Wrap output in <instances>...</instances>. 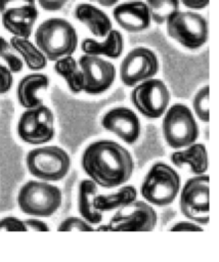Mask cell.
<instances>
[{
  "label": "cell",
  "mask_w": 219,
  "mask_h": 262,
  "mask_svg": "<svg viewBox=\"0 0 219 262\" xmlns=\"http://www.w3.org/2000/svg\"><path fill=\"white\" fill-rule=\"evenodd\" d=\"M81 165L89 178L104 188L123 185L131 178L134 170L131 154L112 140L90 143L82 155Z\"/></svg>",
  "instance_id": "6da1fadb"
},
{
  "label": "cell",
  "mask_w": 219,
  "mask_h": 262,
  "mask_svg": "<svg viewBox=\"0 0 219 262\" xmlns=\"http://www.w3.org/2000/svg\"><path fill=\"white\" fill-rule=\"evenodd\" d=\"M35 42L48 60L55 61L75 52L78 35L71 23L64 18L52 17L44 20L37 28Z\"/></svg>",
  "instance_id": "7a4b0ae2"
},
{
  "label": "cell",
  "mask_w": 219,
  "mask_h": 262,
  "mask_svg": "<svg viewBox=\"0 0 219 262\" xmlns=\"http://www.w3.org/2000/svg\"><path fill=\"white\" fill-rule=\"evenodd\" d=\"M17 205L20 211L31 217H50L60 207L61 190L46 181L29 180L17 193Z\"/></svg>",
  "instance_id": "3957f363"
},
{
  "label": "cell",
  "mask_w": 219,
  "mask_h": 262,
  "mask_svg": "<svg viewBox=\"0 0 219 262\" xmlns=\"http://www.w3.org/2000/svg\"><path fill=\"white\" fill-rule=\"evenodd\" d=\"M179 174L166 163L154 164L146 173L140 187L144 202L157 207L172 204L180 191Z\"/></svg>",
  "instance_id": "277c9868"
},
{
  "label": "cell",
  "mask_w": 219,
  "mask_h": 262,
  "mask_svg": "<svg viewBox=\"0 0 219 262\" xmlns=\"http://www.w3.org/2000/svg\"><path fill=\"white\" fill-rule=\"evenodd\" d=\"M26 164L30 174L41 181H59L70 171L71 158L63 148L47 145L30 150Z\"/></svg>",
  "instance_id": "5b68a950"
},
{
  "label": "cell",
  "mask_w": 219,
  "mask_h": 262,
  "mask_svg": "<svg viewBox=\"0 0 219 262\" xmlns=\"http://www.w3.org/2000/svg\"><path fill=\"white\" fill-rule=\"evenodd\" d=\"M158 222V215L151 205L144 201L120 208L111 217L107 224L100 225L98 231H150Z\"/></svg>",
  "instance_id": "8992f818"
},
{
  "label": "cell",
  "mask_w": 219,
  "mask_h": 262,
  "mask_svg": "<svg viewBox=\"0 0 219 262\" xmlns=\"http://www.w3.org/2000/svg\"><path fill=\"white\" fill-rule=\"evenodd\" d=\"M163 134L172 148L191 145L199 137V126L191 111L182 103L173 104L163 119Z\"/></svg>",
  "instance_id": "52a82bcc"
},
{
  "label": "cell",
  "mask_w": 219,
  "mask_h": 262,
  "mask_svg": "<svg viewBox=\"0 0 219 262\" xmlns=\"http://www.w3.org/2000/svg\"><path fill=\"white\" fill-rule=\"evenodd\" d=\"M168 35L188 49H198L208 40V23L192 11H177L167 19Z\"/></svg>",
  "instance_id": "ba28073f"
},
{
  "label": "cell",
  "mask_w": 219,
  "mask_h": 262,
  "mask_svg": "<svg viewBox=\"0 0 219 262\" xmlns=\"http://www.w3.org/2000/svg\"><path fill=\"white\" fill-rule=\"evenodd\" d=\"M179 206L183 216L199 225L209 222V176L189 178L179 191Z\"/></svg>",
  "instance_id": "9c48e42d"
},
{
  "label": "cell",
  "mask_w": 219,
  "mask_h": 262,
  "mask_svg": "<svg viewBox=\"0 0 219 262\" xmlns=\"http://www.w3.org/2000/svg\"><path fill=\"white\" fill-rule=\"evenodd\" d=\"M17 135L26 143L38 145L54 137V116L52 111L41 104L25 111L17 123Z\"/></svg>",
  "instance_id": "30bf717a"
},
{
  "label": "cell",
  "mask_w": 219,
  "mask_h": 262,
  "mask_svg": "<svg viewBox=\"0 0 219 262\" xmlns=\"http://www.w3.org/2000/svg\"><path fill=\"white\" fill-rule=\"evenodd\" d=\"M171 95L160 79H148L136 85L131 92V101L135 108L148 119L160 118L167 110Z\"/></svg>",
  "instance_id": "8fae6325"
},
{
  "label": "cell",
  "mask_w": 219,
  "mask_h": 262,
  "mask_svg": "<svg viewBox=\"0 0 219 262\" xmlns=\"http://www.w3.org/2000/svg\"><path fill=\"white\" fill-rule=\"evenodd\" d=\"M159 71V60L154 51L145 47L132 49L121 63V80L126 86L151 79Z\"/></svg>",
  "instance_id": "7c38bea8"
},
{
  "label": "cell",
  "mask_w": 219,
  "mask_h": 262,
  "mask_svg": "<svg viewBox=\"0 0 219 262\" xmlns=\"http://www.w3.org/2000/svg\"><path fill=\"white\" fill-rule=\"evenodd\" d=\"M78 64L84 75V89L87 94H100L106 91L116 78L115 66L95 55L84 54Z\"/></svg>",
  "instance_id": "4fadbf2b"
},
{
  "label": "cell",
  "mask_w": 219,
  "mask_h": 262,
  "mask_svg": "<svg viewBox=\"0 0 219 262\" xmlns=\"http://www.w3.org/2000/svg\"><path fill=\"white\" fill-rule=\"evenodd\" d=\"M102 127L115 133L123 141L132 144L140 135V122L136 114L127 107L110 110L101 119Z\"/></svg>",
  "instance_id": "5bb4252c"
},
{
  "label": "cell",
  "mask_w": 219,
  "mask_h": 262,
  "mask_svg": "<svg viewBox=\"0 0 219 262\" xmlns=\"http://www.w3.org/2000/svg\"><path fill=\"white\" fill-rule=\"evenodd\" d=\"M114 18L127 32L137 33L146 30L150 25L147 6L142 1H129L115 7Z\"/></svg>",
  "instance_id": "9a60e30c"
},
{
  "label": "cell",
  "mask_w": 219,
  "mask_h": 262,
  "mask_svg": "<svg viewBox=\"0 0 219 262\" xmlns=\"http://www.w3.org/2000/svg\"><path fill=\"white\" fill-rule=\"evenodd\" d=\"M39 12L35 5H21L6 9L2 13V24L7 32L14 37L28 39L38 18Z\"/></svg>",
  "instance_id": "2e32d148"
},
{
  "label": "cell",
  "mask_w": 219,
  "mask_h": 262,
  "mask_svg": "<svg viewBox=\"0 0 219 262\" xmlns=\"http://www.w3.org/2000/svg\"><path fill=\"white\" fill-rule=\"evenodd\" d=\"M49 85V78L40 73L30 74L21 78L16 88V97L19 104L29 110L42 104V99L38 96L40 90L46 89Z\"/></svg>",
  "instance_id": "e0dca14e"
},
{
  "label": "cell",
  "mask_w": 219,
  "mask_h": 262,
  "mask_svg": "<svg viewBox=\"0 0 219 262\" xmlns=\"http://www.w3.org/2000/svg\"><path fill=\"white\" fill-rule=\"evenodd\" d=\"M75 16L96 37H104L112 30V21L107 14L91 4H79L75 9Z\"/></svg>",
  "instance_id": "ac0fdd59"
},
{
  "label": "cell",
  "mask_w": 219,
  "mask_h": 262,
  "mask_svg": "<svg viewBox=\"0 0 219 262\" xmlns=\"http://www.w3.org/2000/svg\"><path fill=\"white\" fill-rule=\"evenodd\" d=\"M170 159L177 167L187 165L195 176L205 174L208 169V154L203 143H192L183 150L174 151Z\"/></svg>",
  "instance_id": "d6986e66"
},
{
  "label": "cell",
  "mask_w": 219,
  "mask_h": 262,
  "mask_svg": "<svg viewBox=\"0 0 219 262\" xmlns=\"http://www.w3.org/2000/svg\"><path fill=\"white\" fill-rule=\"evenodd\" d=\"M98 194L97 185L91 179H83L78 188V211L81 217L89 224H99L102 213L96 210L94 199Z\"/></svg>",
  "instance_id": "ffe728a7"
},
{
  "label": "cell",
  "mask_w": 219,
  "mask_h": 262,
  "mask_svg": "<svg viewBox=\"0 0 219 262\" xmlns=\"http://www.w3.org/2000/svg\"><path fill=\"white\" fill-rule=\"evenodd\" d=\"M81 48L88 55H105L111 58H118L124 48V40L122 34L117 30H111L103 42L86 38L81 44Z\"/></svg>",
  "instance_id": "44dd1931"
},
{
  "label": "cell",
  "mask_w": 219,
  "mask_h": 262,
  "mask_svg": "<svg viewBox=\"0 0 219 262\" xmlns=\"http://www.w3.org/2000/svg\"><path fill=\"white\" fill-rule=\"evenodd\" d=\"M137 200V190L133 185H121L118 190L112 193L97 194L94 199V206L99 212L119 210Z\"/></svg>",
  "instance_id": "7402d4cb"
},
{
  "label": "cell",
  "mask_w": 219,
  "mask_h": 262,
  "mask_svg": "<svg viewBox=\"0 0 219 262\" xmlns=\"http://www.w3.org/2000/svg\"><path fill=\"white\" fill-rule=\"evenodd\" d=\"M54 71L63 78L69 89L78 94L84 89V75L78 64V61L72 56H63L54 63Z\"/></svg>",
  "instance_id": "603a6c76"
},
{
  "label": "cell",
  "mask_w": 219,
  "mask_h": 262,
  "mask_svg": "<svg viewBox=\"0 0 219 262\" xmlns=\"http://www.w3.org/2000/svg\"><path fill=\"white\" fill-rule=\"evenodd\" d=\"M10 45L19 54L27 67L33 71H39L47 66V58L43 52L34 45L30 40L12 37L10 39Z\"/></svg>",
  "instance_id": "cb8c5ba5"
},
{
  "label": "cell",
  "mask_w": 219,
  "mask_h": 262,
  "mask_svg": "<svg viewBox=\"0 0 219 262\" xmlns=\"http://www.w3.org/2000/svg\"><path fill=\"white\" fill-rule=\"evenodd\" d=\"M146 6L156 24H164L175 12L179 10V0H146Z\"/></svg>",
  "instance_id": "d4e9b609"
},
{
  "label": "cell",
  "mask_w": 219,
  "mask_h": 262,
  "mask_svg": "<svg viewBox=\"0 0 219 262\" xmlns=\"http://www.w3.org/2000/svg\"><path fill=\"white\" fill-rule=\"evenodd\" d=\"M0 58H2L11 73H19L23 70V60L12 48L9 42L0 36Z\"/></svg>",
  "instance_id": "484cf974"
},
{
  "label": "cell",
  "mask_w": 219,
  "mask_h": 262,
  "mask_svg": "<svg viewBox=\"0 0 219 262\" xmlns=\"http://www.w3.org/2000/svg\"><path fill=\"white\" fill-rule=\"evenodd\" d=\"M194 113L203 122H209V86L203 87L192 100Z\"/></svg>",
  "instance_id": "4316f807"
},
{
  "label": "cell",
  "mask_w": 219,
  "mask_h": 262,
  "mask_svg": "<svg viewBox=\"0 0 219 262\" xmlns=\"http://www.w3.org/2000/svg\"><path fill=\"white\" fill-rule=\"evenodd\" d=\"M58 231H93L95 230L91 224L85 221L82 217L70 216L64 218L57 226Z\"/></svg>",
  "instance_id": "83f0119b"
},
{
  "label": "cell",
  "mask_w": 219,
  "mask_h": 262,
  "mask_svg": "<svg viewBox=\"0 0 219 262\" xmlns=\"http://www.w3.org/2000/svg\"><path fill=\"white\" fill-rule=\"evenodd\" d=\"M0 231H27V228L23 219L5 216L0 219Z\"/></svg>",
  "instance_id": "f1b7e54d"
},
{
  "label": "cell",
  "mask_w": 219,
  "mask_h": 262,
  "mask_svg": "<svg viewBox=\"0 0 219 262\" xmlns=\"http://www.w3.org/2000/svg\"><path fill=\"white\" fill-rule=\"evenodd\" d=\"M13 84V77L10 70L0 63V94L8 92Z\"/></svg>",
  "instance_id": "f546056e"
},
{
  "label": "cell",
  "mask_w": 219,
  "mask_h": 262,
  "mask_svg": "<svg viewBox=\"0 0 219 262\" xmlns=\"http://www.w3.org/2000/svg\"><path fill=\"white\" fill-rule=\"evenodd\" d=\"M25 225L27 230H33V231H48L49 226L42 220L36 217L24 219Z\"/></svg>",
  "instance_id": "4dcf8cb0"
},
{
  "label": "cell",
  "mask_w": 219,
  "mask_h": 262,
  "mask_svg": "<svg viewBox=\"0 0 219 262\" xmlns=\"http://www.w3.org/2000/svg\"><path fill=\"white\" fill-rule=\"evenodd\" d=\"M171 231H201L202 226L192 221H180L175 223L171 228Z\"/></svg>",
  "instance_id": "1f68e13d"
},
{
  "label": "cell",
  "mask_w": 219,
  "mask_h": 262,
  "mask_svg": "<svg viewBox=\"0 0 219 262\" xmlns=\"http://www.w3.org/2000/svg\"><path fill=\"white\" fill-rule=\"evenodd\" d=\"M68 0H38L39 5L47 11H57L60 10Z\"/></svg>",
  "instance_id": "d6a6232c"
},
{
  "label": "cell",
  "mask_w": 219,
  "mask_h": 262,
  "mask_svg": "<svg viewBox=\"0 0 219 262\" xmlns=\"http://www.w3.org/2000/svg\"><path fill=\"white\" fill-rule=\"evenodd\" d=\"M21 5H35V0H0V12L3 13L8 8Z\"/></svg>",
  "instance_id": "836d02e7"
},
{
  "label": "cell",
  "mask_w": 219,
  "mask_h": 262,
  "mask_svg": "<svg viewBox=\"0 0 219 262\" xmlns=\"http://www.w3.org/2000/svg\"><path fill=\"white\" fill-rule=\"evenodd\" d=\"M181 2L191 9H202L209 4V0H181Z\"/></svg>",
  "instance_id": "e575fe53"
},
{
  "label": "cell",
  "mask_w": 219,
  "mask_h": 262,
  "mask_svg": "<svg viewBox=\"0 0 219 262\" xmlns=\"http://www.w3.org/2000/svg\"><path fill=\"white\" fill-rule=\"evenodd\" d=\"M90 1H95V2L99 3L102 6L110 7V6H113L114 4H116L119 0H90Z\"/></svg>",
  "instance_id": "d590c367"
}]
</instances>
